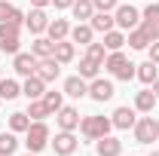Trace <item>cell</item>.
I'll return each instance as SVG.
<instances>
[{"mask_svg":"<svg viewBox=\"0 0 159 156\" xmlns=\"http://www.w3.org/2000/svg\"><path fill=\"white\" fill-rule=\"evenodd\" d=\"M12 67H16L19 77H31L37 71V55L34 52H16L12 55Z\"/></svg>","mask_w":159,"mask_h":156,"instance_id":"cell-9","label":"cell"},{"mask_svg":"<svg viewBox=\"0 0 159 156\" xmlns=\"http://www.w3.org/2000/svg\"><path fill=\"white\" fill-rule=\"evenodd\" d=\"M156 92L153 89H141L138 95H135V110H141V113H153V107H156Z\"/></svg>","mask_w":159,"mask_h":156,"instance_id":"cell-20","label":"cell"},{"mask_svg":"<svg viewBox=\"0 0 159 156\" xmlns=\"http://www.w3.org/2000/svg\"><path fill=\"white\" fill-rule=\"evenodd\" d=\"M135 67H138V64H132V61L125 58V55H122V49L107 52V58H104V71H107L113 80H125V83H129V80L135 77Z\"/></svg>","mask_w":159,"mask_h":156,"instance_id":"cell-1","label":"cell"},{"mask_svg":"<svg viewBox=\"0 0 159 156\" xmlns=\"http://www.w3.org/2000/svg\"><path fill=\"white\" fill-rule=\"evenodd\" d=\"M95 3V12H113L119 6V0H92Z\"/></svg>","mask_w":159,"mask_h":156,"instance_id":"cell-35","label":"cell"},{"mask_svg":"<svg viewBox=\"0 0 159 156\" xmlns=\"http://www.w3.org/2000/svg\"><path fill=\"white\" fill-rule=\"evenodd\" d=\"M58 71H61V64L49 55V58H37V71H34V74H37L43 83H55V80H58Z\"/></svg>","mask_w":159,"mask_h":156,"instance_id":"cell-10","label":"cell"},{"mask_svg":"<svg viewBox=\"0 0 159 156\" xmlns=\"http://www.w3.org/2000/svg\"><path fill=\"white\" fill-rule=\"evenodd\" d=\"M110 122H113V129H132L135 122H138V117H135V107H116L113 110V117H110Z\"/></svg>","mask_w":159,"mask_h":156,"instance_id":"cell-14","label":"cell"},{"mask_svg":"<svg viewBox=\"0 0 159 156\" xmlns=\"http://www.w3.org/2000/svg\"><path fill=\"white\" fill-rule=\"evenodd\" d=\"M21 25H16V21H0V49L3 52H9V55H16L21 46Z\"/></svg>","mask_w":159,"mask_h":156,"instance_id":"cell-5","label":"cell"},{"mask_svg":"<svg viewBox=\"0 0 159 156\" xmlns=\"http://www.w3.org/2000/svg\"><path fill=\"white\" fill-rule=\"evenodd\" d=\"M77 147H80V141L74 132H58L55 135V141H52V150H55V156H70V153H77Z\"/></svg>","mask_w":159,"mask_h":156,"instance_id":"cell-7","label":"cell"},{"mask_svg":"<svg viewBox=\"0 0 159 156\" xmlns=\"http://www.w3.org/2000/svg\"><path fill=\"white\" fill-rule=\"evenodd\" d=\"M110 129H113V122L107 117H83L80 119V132H83V138H89V141H98V138L110 135Z\"/></svg>","mask_w":159,"mask_h":156,"instance_id":"cell-2","label":"cell"},{"mask_svg":"<svg viewBox=\"0 0 159 156\" xmlns=\"http://www.w3.org/2000/svg\"><path fill=\"white\" fill-rule=\"evenodd\" d=\"M0 21H16V25H25V12L19 6H12L9 0H0Z\"/></svg>","mask_w":159,"mask_h":156,"instance_id":"cell-23","label":"cell"},{"mask_svg":"<svg viewBox=\"0 0 159 156\" xmlns=\"http://www.w3.org/2000/svg\"><path fill=\"white\" fill-rule=\"evenodd\" d=\"M92 37H95V31H92V25H89V21H77V25L70 28V40L80 43V46H89Z\"/></svg>","mask_w":159,"mask_h":156,"instance_id":"cell-19","label":"cell"},{"mask_svg":"<svg viewBox=\"0 0 159 156\" xmlns=\"http://www.w3.org/2000/svg\"><path fill=\"white\" fill-rule=\"evenodd\" d=\"M25 156H37V153H31V150H28V153H25Z\"/></svg>","mask_w":159,"mask_h":156,"instance_id":"cell-40","label":"cell"},{"mask_svg":"<svg viewBox=\"0 0 159 156\" xmlns=\"http://www.w3.org/2000/svg\"><path fill=\"white\" fill-rule=\"evenodd\" d=\"M25 25H28V31H31V34H43V31L49 28V16H46V9L34 6V9L25 16Z\"/></svg>","mask_w":159,"mask_h":156,"instance_id":"cell-11","label":"cell"},{"mask_svg":"<svg viewBox=\"0 0 159 156\" xmlns=\"http://www.w3.org/2000/svg\"><path fill=\"white\" fill-rule=\"evenodd\" d=\"M28 117H31V122H37V119H46V117H52V113L46 110L43 98H34V101H31V107H28Z\"/></svg>","mask_w":159,"mask_h":156,"instance_id":"cell-32","label":"cell"},{"mask_svg":"<svg viewBox=\"0 0 159 156\" xmlns=\"http://www.w3.org/2000/svg\"><path fill=\"white\" fill-rule=\"evenodd\" d=\"M52 49H55V43H52L49 37H37L34 43H31V52H34L37 58H49V55H52Z\"/></svg>","mask_w":159,"mask_h":156,"instance_id":"cell-26","label":"cell"},{"mask_svg":"<svg viewBox=\"0 0 159 156\" xmlns=\"http://www.w3.org/2000/svg\"><path fill=\"white\" fill-rule=\"evenodd\" d=\"M89 25H92V31L107 34V31H113V28H116V19H113L110 12H95V16L89 19Z\"/></svg>","mask_w":159,"mask_h":156,"instance_id":"cell-22","label":"cell"},{"mask_svg":"<svg viewBox=\"0 0 159 156\" xmlns=\"http://www.w3.org/2000/svg\"><path fill=\"white\" fill-rule=\"evenodd\" d=\"M141 19L159 25V3H147V6H144V12H141Z\"/></svg>","mask_w":159,"mask_h":156,"instance_id":"cell-34","label":"cell"},{"mask_svg":"<svg viewBox=\"0 0 159 156\" xmlns=\"http://www.w3.org/2000/svg\"><path fill=\"white\" fill-rule=\"evenodd\" d=\"M74 19H80V21H89L92 16H95V3L92 0H74Z\"/></svg>","mask_w":159,"mask_h":156,"instance_id":"cell-24","label":"cell"},{"mask_svg":"<svg viewBox=\"0 0 159 156\" xmlns=\"http://www.w3.org/2000/svg\"><path fill=\"white\" fill-rule=\"evenodd\" d=\"M86 58L98 61L101 67H104V58H107V49H104V43H95V40H92V43L86 46Z\"/></svg>","mask_w":159,"mask_h":156,"instance_id":"cell-31","label":"cell"},{"mask_svg":"<svg viewBox=\"0 0 159 156\" xmlns=\"http://www.w3.org/2000/svg\"><path fill=\"white\" fill-rule=\"evenodd\" d=\"M21 95V86L16 80H3L0 77V101H12V98Z\"/></svg>","mask_w":159,"mask_h":156,"instance_id":"cell-25","label":"cell"},{"mask_svg":"<svg viewBox=\"0 0 159 156\" xmlns=\"http://www.w3.org/2000/svg\"><path fill=\"white\" fill-rule=\"evenodd\" d=\"M74 55H77V43H74V40H58V43H55V49H52V58L58 61V64L74 61Z\"/></svg>","mask_w":159,"mask_h":156,"instance_id":"cell-15","label":"cell"},{"mask_svg":"<svg viewBox=\"0 0 159 156\" xmlns=\"http://www.w3.org/2000/svg\"><path fill=\"white\" fill-rule=\"evenodd\" d=\"M64 95H70V98H83V95H89V80H83L80 74L67 77V80H64Z\"/></svg>","mask_w":159,"mask_h":156,"instance_id":"cell-16","label":"cell"},{"mask_svg":"<svg viewBox=\"0 0 159 156\" xmlns=\"http://www.w3.org/2000/svg\"><path fill=\"white\" fill-rule=\"evenodd\" d=\"M147 49H150V61H156V64H159V40H156V43H150Z\"/></svg>","mask_w":159,"mask_h":156,"instance_id":"cell-36","label":"cell"},{"mask_svg":"<svg viewBox=\"0 0 159 156\" xmlns=\"http://www.w3.org/2000/svg\"><path fill=\"white\" fill-rule=\"evenodd\" d=\"M98 67H101L98 61L83 58V61H80V77H83V80H95V77H98Z\"/></svg>","mask_w":159,"mask_h":156,"instance_id":"cell-33","label":"cell"},{"mask_svg":"<svg viewBox=\"0 0 159 156\" xmlns=\"http://www.w3.org/2000/svg\"><path fill=\"white\" fill-rule=\"evenodd\" d=\"M25 144H28L31 153H40V150L49 144V126H46V119H37V122L28 126V132H25Z\"/></svg>","mask_w":159,"mask_h":156,"instance_id":"cell-3","label":"cell"},{"mask_svg":"<svg viewBox=\"0 0 159 156\" xmlns=\"http://www.w3.org/2000/svg\"><path fill=\"white\" fill-rule=\"evenodd\" d=\"M113 19H116V28L119 31H132V28H138L141 25V12L135 9V6H116L113 9Z\"/></svg>","mask_w":159,"mask_h":156,"instance_id":"cell-6","label":"cell"},{"mask_svg":"<svg viewBox=\"0 0 159 156\" xmlns=\"http://www.w3.org/2000/svg\"><path fill=\"white\" fill-rule=\"evenodd\" d=\"M150 156H159V150H153V153H150Z\"/></svg>","mask_w":159,"mask_h":156,"instance_id":"cell-41","label":"cell"},{"mask_svg":"<svg viewBox=\"0 0 159 156\" xmlns=\"http://www.w3.org/2000/svg\"><path fill=\"white\" fill-rule=\"evenodd\" d=\"M55 3V9H70L74 6V0H52Z\"/></svg>","mask_w":159,"mask_h":156,"instance_id":"cell-37","label":"cell"},{"mask_svg":"<svg viewBox=\"0 0 159 156\" xmlns=\"http://www.w3.org/2000/svg\"><path fill=\"white\" fill-rule=\"evenodd\" d=\"M46 34L52 43H58V40H67L70 37V21L67 19H49V28H46Z\"/></svg>","mask_w":159,"mask_h":156,"instance_id":"cell-18","label":"cell"},{"mask_svg":"<svg viewBox=\"0 0 159 156\" xmlns=\"http://www.w3.org/2000/svg\"><path fill=\"white\" fill-rule=\"evenodd\" d=\"M19 150V138H16V132H3L0 135V156H12Z\"/></svg>","mask_w":159,"mask_h":156,"instance_id":"cell-29","label":"cell"},{"mask_svg":"<svg viewBox=\"0 0 159 156\" xmlns=\"http://www.w3.org/2000/svg\"><path fill=\"white\" fill-rule=\"evenodd\" d=\"M89 98L92 101H110L113 98V83L110 80H101V77H95V80H89Z\"/></svg>","mask_w":159,"mask_h":156,"instance_id":"cell-8","label":"cell"},{"mask_svg":"<svg viewBox=\"0 0 159 156\" xmlns=\"http://www.w3.org/2000/svg\"><path fill=\"white\" fill-rule=\"evenodd\" d=\"M55 122H58L61 132H74V129H80V110L77 107H61L55 113Z\"/></svg>","mask_w":159,"mask_h":156,"instance_id":"cell-12","label":"cell"},{"mask_svg":"<svg viewBox=\"0 0 159 156\" xmlns=\"http://www.w3.org/2000/svg\"><path fill=\"white\" fill-rule=\"evenodd\" d=\"M153 92H156V98H159V77L153 80Z\"/></svg>","mask_w":159,"mask_h":156,"instance_id":"cell-39","label":"cell"},{"mask_svg":"<svg viewBox=\"0 0 159 156\" xmlns=\"http://www.w3.org/2000/svg\"><path fill=\"white\" fill-rule=\"evenodd\" d=\"M122 46H125V34H122V31L113 28V31L104 34V49H107V52H116V49H122Z\"/></svg>","mask_w":159,"mask_h":156,"instance_id":"cell-27","label":"cell"},{"mask_svg":"<svg viewBox=\"0 0 159 156\" xmlns=\"http://www.w3.org/2000/svg\"><path fill=\"white\" fill-rule=\"evenodd\" d=\"M95 150H98V156H122V141L113 135H104L95 141Z\"/></svg>","mask_w":159,"mask_h":156,"instance_id":"cell-13","label":"cell"},{"mask_svg":"<svg viewBox=\"0 0 159 156\" xmlns=\"http://www.w3.org/2000/svg\"><path fill=\"white\" fill-rule=\"evenodd\" d=\"M46 3H52V0H31V6H40V9H46Z\"/></svg>","mask_w":159,"mask_h":156,"instance_id":"cell-38","label":"cell"},{"mask_svg":"<svg viewBox=\"0 0 159 156\" xmlns=\"http://www.w3.org/2000/svg\"><path fill=\"white\" fill-rule=\"evenodd\" d=\"M46 92V83L37 77V74H31V77H25V86H21V95L28 98V101H34V98H43Z\"/></svg>","mask_w":159,"mask_h":156,"instance_id":"cell-17","label":"cell"},{"mask_svg":"<svg viewBox=\"0 0 159 156\" xmlns=\"http://www.w3.org/2000/svg\"><path fill=\"white\" fill-rule=\"evenodd\" d=\"M132 132H135V141L138 144H153V141H159V119L147 113V117H141L132 126Z\"/></svg>","mask_w":159,"mask_h":156,"instance_id":"cell-4","label":"cell"},{"mask_svg":"<svg viewBox=\"0 0 159 156\" xmlns=\"http://www.w3.org/2000/svg\"><path fill=\"white\" fill-rule=\"evenodd\" d=\"M43 104H46V110L49 113H58L61 107H64V92H43Z\"/></svg>","mask_w":159,"mask_h":156,"instance_id":"cell-28","label":"cell"},{"mask_svg":"<svg viewBox=\"0 0 159 156\" xmlns=\"http://www.w3.org/2000/svg\"><path fill=\"white\" fill-rule=\"evenodd\" d=\"M135 77H138L141 83H144V86H153V80L159 77V64L147 58L144 64H138V67H135Z\"/></svg>","mask_w":159,"mask_h":156,"instance_id":"cell-21","label":"cell"},{"mask_svg":"<svg viewBox=\"0 0 159 156\" xmlns=\"http://www.w3.org/2000/svg\"><path fill=\"white\" fill-rule=\"evenodd\" d=\"M0 77H3V74H0Z\"/></svg>","mask_w":159,"mask_h":156,"instance_id":"cell-42","label":"cell"},{"mask_svg":"<svg viewBox=\"0 0 159 156\" xmlns=\"http://www.w3.org/2000/svg\"><path fill=\"white\" fill-rule=\"evenodd\" d=\"M28 126H31V117L25 113V110H16L12 117H9V132H28Z\"/></svg>","mask_w":159,"mask_h":156,"instance_id":"cell-30","label":"cell"}]
</instances>
